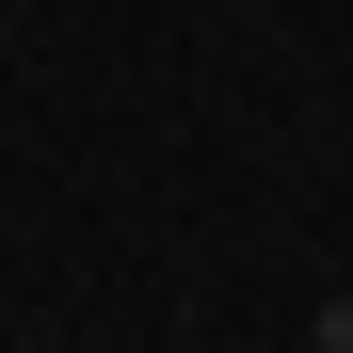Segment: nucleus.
I'll use <instances>...</instances> for the list:
<instances>
[{
  "mask_svg": "<svg viewBox=\"0 0 353 353\" xmlns=\"http://www.w3.org/2000/svg\"><path fill=\"white\" fill-rule=\"evenodd\" d=\"M337 353H353V321H337Z\"/></svg>",
  "mask_w": 353,
  "mask_h": 353,
  "instance_id": "nucleus-1",
  "label": "nucleus"
}]
</instances>
